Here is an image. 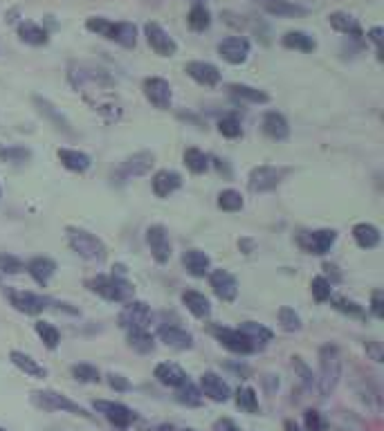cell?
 <instances>
[{"instance_id": "57", "label": "cell", "mask_w": 384, "mask_h": 431, "mask_svg": "<svg viewBox=\"0 0 384 431\" xmlns=\"http://www.w3.org/2000/svg\"><path fill=\"white\" fill-rule=\"evenodd\" d=\"M364 346H366V353H369V355H371V357H373L375 362H382V357H384V355H382V349H380V344H378V342L369 340V342H366Z\"/></svg>"}, {"instance_id": "35", "label": "cell", "mask_w": 384, "mask_h": 431, "mask_svg": "<svg viewBox=\"0 0 384 431\" xmlns=\"http://www.w3.org/2000/svg\"><path fill=\"white\" fill-rule=\"evenodd\" d=\"M19 36L21 41H25V43L30 45H45L47 43V32L39 27L36 23H21L19 25Z\"/></svg>"}, {"instance_id": "23", "label": "cell", "mask_w": 384, "mask_h": 431, "mask_svg": "<svg viewBox=\"0 0 384 431\" xmlns=\"http://www.w3.org/2000/svg\"><path fill=\"white\" fill-rule=\"evenodd\" d=\"M56 157L61 159V164L67 171H74V173H85L92 164L90 155H85L81 151H74V148H58Z\"/></svg>"}, {"instance_id": "60", "label": "cell", "mask_w": 384, "mask_h": 431, "mask_svg": "<svg viewBox=\"0 0 384 431\" xmlns=\"http://www.w3.org/2000/svg\"><path fill=\"white\" fill-rule=\"evenodd\" d=\"M156 431H180V429H175L173 425H160Z\"/></svg>"}, {"instance_id": "55", "label": "cell", "mask_w": 384, "mask_h": 431, "mask_svg": "<svg viewBox=\"0 0 384 431\" xmlns=\"http://www.w3.org/2000/svg\"><path fill=\"white\" fill-rule=\"evenodd\" d=\"M108 382H110V386L115 388V391H128V388H131V384H128V379H126V377L115 375V373H110V375H108Z\"/></svg>"}, {"instance_id": "14", "label": "cell", "mask_w": 384, "mask_h": 431, "mask_svg": "<svg viewBox=\"0 0 384 431\" xmlns=\"http://www.w3.org/2000/svg\"><path fill=\"white\" fill-rule=\"evenodd\" d=\"M144 34H147L149 45H151V49L158 56H173L178 52L175 41L171 38L158 23H147V25H144Z\"/></svg>"}, {"instance_id": "56", "label": "cell", "mask_w": 384, "mask_h": 431, "mask_svg": "<svg viewBox=\"0 0 384 431\" xmlns=\"http://www.w3.org/2000/svg\"><path fill=\"white\" fill-rule=\"evenodd\" d=\"M211 431H241V429H238L229 418H220V420L213 422V429Z\"/></svg>"}, {"instance_id": "16", "label": "cell", "mask_w": 384, "mask_h": 431, "mask_svg": "<svg viewBox=\"0 0 384 431\" xmlns=\"http://www.w3.org/2000/svg\"><path fill=\"white\" fill-rule=\"evenodd\" d=\"M218 54L220 58H225L227 63L241 65L245 63V58L250 56V41L241 36H229L218 43Z\"/></svg>"}, {"instance_id": "42", "label": "cell", "mask_w": 384, "mask_h": 431, "mask_svg": "<svg viewBox=\"0 0 384 431\" xmlns=\"http://www.w3.org/2000/svg\"><path fill=\"white\" fill-rule=\"evenodd\" d=\"M36 335L43 340V344L47 346V349H56L58 342H61V335H58V331L52 326V324H47V321H36Z\"/></svg>"}, {"instance_id": "17", "label": "cell", "mask_w": 384, "mask_h": 431, "mask_svg": "<svg viewBox=\"0 0 384 431\" xmlns=\"http://www.w3.org/2000/svg\"><path fill=\"white\" fill-rule=\"evenodd\" d=\"M200 388H202L200 393L211 402H227L229 395H232L229 384L218 373H213V371H207V373L200 375Z\"/></svg>"}, {"instance_id": "29", "label": "cell", "mask_w": 384, "mask_h": 431, "mask_svg": "<svg viewBox=\"0 0 384 431\" xmlns=\"http://www.w3.org/2000/svg\"><path fill=\"white\" fill-rule=\"evenodd\" d=\"M182 303L186 306V310L191 312L193 317H198V319H209L211 315V303L209 299L204 297V294L200 292H193V290H186L182 294Z\"/></svg>"}, {"instance_id": "10", "label": "cell", "mask_w": 384, "mask_h": 431, "mask_svg": "<svg viewBox=\"0 0 384 431\" xmlns=\"http://www.w3.org/2000/svg\"><path fill=\"white\" fill-rule=\"evenodd\" d=\"M119 326L124 331H140V328H149L151 321V308L144 301H126V306L119 312Z\"/></svg>"}, {"instance_id": "49", "label": "cell", "mask_w": 384, "mask_h": 431, "mask_svg": "<svg viewBox=\"0 0 384 431\" xmlns=\"http://www.w3.org/2000/svg\"><path fill=\"white\" fill-rule=\"evenodd\" d=\"M218 131H220V135H225V137H229V140H236L243 135L241 122H238L236 117H225V120H220Z\"/></svg>"}, {"instance_id": "30", "label": "cell", "mask_w": 384, "mask_h": 431, "mask_svg": "<svg viewBox=\"0 0 384 431\" xmlns=\"http://www.w3.org/2000/svg\"><path fill=\"white\" fill-rule=\"evenodd\" d=\"M353 239L355 243L360 245L362 250H373V247H378L380 245V230L375 225L371 223H360V225H355L353 227Z\"/></svg>"}, {"instance_id": "6", "label": "cell", "mask_w": 384, "mask_h": 431, "mask_svg": "<svg viewBox=\"0 0 384 431\" xmlns=\"http://www.w3.org/2000/svg\"><path fill=\"white\" fill-rule=\"evenodd\" d=\"M153 164H156V157H153V153H149V151H140V153L126 157L124 162L117 166V171L113 173V184H117V187H124V184L135 180V177L147 175L153 168Z\"/></svg>"}, {"instance_id": "20", "label": "cell", "mask_w": 384, "mask_h": 431, "mask_svg": "<svg viewBox=\"0 0 384 431\" xmlns=\"http://www.w3.org/2000/svg\"><path fill=\"white\" fill-rule=\"evenodd\" d=\"M184 72L189 74V77L195 81V83H200V86H216V83L220 81V72H218V67L216 65H211L207 61H191V63H186L184 65Z\"/></svg>"}, {"instance_id": "4", "label": "cell", "mask_w": 384, "mask_h": 431, "mask_svg": "<svg viewBox=\"0 0 384 431\" xmlns=\"http://www.w3.org/2000/svg\"><path fill=\"white\" fill-rule=\"evenodd\" d=\"M85 27L95 32L97 36L115 41V43L124 47H135V43H138V32H135V25L131 23H110L106 19H97L95 16V19H88Z\"/></svg>"}, {"instance_id": "52", "label": "cell", "mask_w": 384, "mask_h": 431, "mask_svg": "<svg viewBox=\"0 0 384 431\" xmlns=\"http://www.w3.org/2000/svg\"><path fill=\"white\" fill-rule=\"evenodd\" d=\"M0 272H5V274L23 272V261L12 254H0Z\"/></svg>"}, {"instance_id": "53", "label": "cell", "mask_w": 384, "mask_h": 431, "mask_svg": "<svg viewBox=\"0 0 384 431\" xmlns=\"http://www.w3.org/2000/svg\"><path fill=\"white\" fill-rule=\"evenodd\" d=\"M371 312H373L375 319L384 317V294H382V290H373V294H371Z\"/></svg>"}, {"instance_id": "47", "label": "cell", "mask_w": 384, "mask_h": 431, "mask_svg": "<svg viewBox=\"0 0 384 431\" xmlns=\"http://www.w3.org/2000/svg\"><path fill=\"white\" fill-rule=\"evenodd\" d=\"M30 157H32L30 148H23V146H7V148H0V159H3V162L23 164V162H28Z\"/></svg>"}, {"instance_id": "58", "label": "cell", "mask_w": 384, "mask_h": 431, "mask_svg": "<svg viewBox=\"0 0 384 431\" xmlns=\"http://www.w3.org/2000/svg\"><path fill=\"white\" fill-rule=\"evenodd\" d=\"M369 38L375 43V49H378V58L382 61V27H373L369 32Z\"/></svg>"}, {"instance_id": "41", "label": "cell", "mask_w": 384, "mask_h": 431, "mask_svg": "<svg viewBox=\"0 0 384 431\" xmlns=\"http://www.w3.org/2000/svg\"><path fill=\"white\" fill-rule=\"evenodd\" d=\"M189 27L193 30V32H204L209 27V23H211V19H209V12H207V7L204 5H193L191 7V12H189Z\"/></svg>"}, {"instance_id": "27", "label": "cell", "mask_w": 384, "mask_h": 431, "mask_svg": "<svg viewBox=\"0 0 384 431\" xmlns=\"http://www.w3.org/2000/svg\"><path fill=\"white\" fill-rule=\"evenodd\" d=\"M261 126H263V133H266L270 140L281 142V140H286L288 135H290V126L286 122V117L281 115V113H275V111L263 117Z\"/></svg>"}, {"instance_id": "3", "label": "cell", "mask_w": 384, "mask_h": 431, "mask_svg": "<svg viewBox=\"0 0 384 431\" xmlns=\"http://www.w3.org/2000/svg\"><path fill=\"white\" fill-rule=\"evenodd\" d=\"M339 379H341L339 349L337 346H332V344L321 346V351H319V377H317V388H319L321 398H328V395L335 391Z\"/></svg>"}, {"instance_id": "18", "label": "cell", "mask_w": 384, "mask_h": 431, "mask_svg": "<svg viewBox=\"0 0 384 431\" xmlns=\"http://www.w3.org/2000/svg\"><path fill=\"white\" fill-rule=\"evenodd\" d=\"M147 245L151 247V254L158 263H167L171 258V243L167 230L162 225H151L147 230Z\"/></svg>"}, {"instance_id": "15", "label": "cell", "mask_w": 384, "mask_h": 431, "mask_svg": "<svg viewBox=\"0 0 384 431\" xmlns=\"http://www.w3.org/2000/svg\"><path fill=\"white\" fill-rule=\"evenodd\" d=\"M213 337L225 346V349H229L232 353H238V355H247V353H256L254 346L250 344V340L238 331V328H213Z\"/></svg>"}, {"instance_id": "44", "label": "cell", "mask_w": 384, "mask_h": 431, "mask_svg": "<svg viewBox=\"0 0 384 431\" xmlns=\"http://www.w3.org/2000/svg\"><path fill=\"white\" fill-rule=\"evenodd\" d=\"M243 205H245L243 196L238 191H234V189H227V191H223L218 196V207L223 211H241Z\"/></svg>"}, {"instance_id": "43", "label": "cell", "mask_w": 384, "mask_h": 431, "mask_svg": "<svg viewBox=\"0 0 384 431\" xmlns=\"http://www.w3.org/2000/svg\"><path fill=\"white\" fill-rule=\"evenodd\" d=\"M34 101H36V106H39L41 115H47L50 120H52V122L56 124V129H58V131H65V133H70V124H67V122L63 120V115H58V113L54 111V106L50 104V101L41 99V97H36Z\"/></svg>"}, {"instance_id": "13", "label": "cell", "mask_w": 384, "mask_h": 431, "mask_svg": "<svg viewBox=\"0 0 384 431\" xmlns=\"http://www.w3.org/2000/svg\"><path fill=\"white\" fill-rule=\"evenodd\" d=\"M142 90H144V97H147L156 108H160V111H167V108L171 106L173 92H171V86L167 79H160V77L144 79Z\"/></svg>"}, {"instance_id": "25", "label": "cell", "mask_w": 384, "mask_h": 431, "mask_svg": "<svg viewBox=\"0 0 384 431\" xmlns=\"http://www.w3.org/2000/svg\"><path fill=\"white\" fill-rule=\"evenodd\" d=\"M10 360H12V364L16 368H21L25 375H30V377H36V379H43L47 375V371L45 366H41L36 360L32 357V355L28 353H23V351H12L10 353Z\"/></svg>"}, {"instance_id": "28", "label": "cell", "mask_w": 384, "mask_h": 431, "mask_svg": "<svg viewBox=\"0 0 384 431\" xmlns=\"http://www.w3.org/2000/svg\"><path fill=\"white\" fill-rule=\"evenodd\" d=\"M28 272L39 285H47V281L56 272V263L47 256H36L28 263Z\"/></svg>"}, {"instance_id": "40", "label": "cell", "mask_w": 384, "mask_h": 431, "mask_svg": "<svg viewBox=\"0 0 384 431\" xmlns=\"http://www.w3.org/2000/svg\"><path fill=\"white\" fill-rule=\"evenodd\" d=\"M236 404L247 413H256L259 411V395H256L252 386H243L236 391Z\"/></svg>"}, {"instance_id": "34", "label": "cell", "mask_w": 384, "mask_h": 431, "mask_svg": "<svg viewBox=\"0 0 384 431\" xmlns=\"http://www.w3.org/2000/svg\"><path fill=\"white\" fill-rule=\"evenodd\" d=\"M263 10L272 16H303L306 10H301L299 5L290 3V0H261Z\"/></svg>"}, {"instance_id": "45", "label": "cell", "mask_w": 384, "mask_h": 431, "mask_svg": "<svg viewBox=\"0 0 384 431\" xmlns=\"http://www.w3.org/2000/svg\"><path fill=\"white\" fill-rule=\"evenodd\" d=\"M70 373L74 379H79V382H90V384H95L101 379V373H99V368L97 366H92V364H74L70 368Z\"/></svg>"}, {"instance_id": "38", "label": "cell", "mask_w": 384, "mask_h": 431, "mask_svg": "<svg viewBox=\"0 0 384 431\" xmlns=\"http://www.w3.org/2000/svg\"><path fill=\"white\" fill-rule=\"evenodd\" d=\"M184 164L191 173H204L207 171V166H209L207 155H204L200 148H186L184 151Z\"/></svg>"}, {"instance_id": "26", "label": "cell", "mask_w": 384, "mask_h": 431, "mask_svg": "<svg viewBox=\"0 0 384 431\" xmlns=\"http://www.w3.org/2000/svg\"><path fill=\"white\" fill-rule=\"evenodd\" d=\"M238 331H241L247 340H250V344L254 346V351L266 349V346L272 342V331H270V328L256 324V321H245V324H241Z\"/></svg>"}, {"instance_id": "50", "label": "cell", "mask_w": 384, "mask_h": 431, "mask_svg": "<svg viewBox=\"0 0 384 431\" xmlns=\"http://www.w3.org/2000/svg\"><path fill=\"white\" fill-rule=\"evenodd\" d=\"M310 287H312V297L317 299L319 303H323V301H328L330 299V283L326 281V278L323 276H314L312 278V283H310Z\"/></svg>"}, {"instance_id": "24", "label": "cell", "mask_w": 384, "mask_h": 431, "mask_svg": "<svg viewBox=\"0 0 384 431\" xmlns=\"http://www.w3.org/2000/svg\"><path fill=\"white\" fill-rule=\"evenodd\" d=\"M156 377H158V382H160V384L171 386V388L182 386V384L186 382V379H189L180 366H178V364H171V362H162V364L156 366Z\"/></svg>"}, {"instance_id": "1", "label": "cell", "mask_w": 384, "mask_h": 431, "mask_svg": "<svg viewBox=\"0 0 384 431\" xmlns=\"http://www.w3.org/2000/svg\"><path fill=\"white\" fill-rule=\"evenodd\" d=\"M72 88L81 92L83 99L108 117L119 115V99H117V83L106 70L92 65V63H72L67 70Z\"/></svg>"}, {"instance_id": "5", "label": "cell", "mask_w": 384, "mask_h": 431, "mask_svg": "<svg viewBox=\"0 0 384 431\" xmlns=\"http://www.w3.org/2000/svg\"><path fill=\"white\" fill-rule=\"evenodd\" d=\"M67 243L72 252H76L85 261H104L106 258V245L101 243L95 234L79 230V227H67Z\"/></svg>"}, {"instance_id": "22", "label": "cell", "mask_w": 384, "mask_h": 431, "mask_svg": "<svg viewBox=\"0 0 384 431\" xmlns=\"http://www.w3.org/2000/svg\"><path fill=\"white\" fill-rule=\"evenodd\" d=\"M180 187H182V177L175 171L164 168V171H158L153 175V193H156L158 198H169L171 193L178 191Z\"/></svg>"}, {"instance_id": "31", "label": "cell", "mask_w": 384, "mask_h": 431, "mask_svg": "<svg viewBox=\"0 0 384 431\" xmlns=\"http://www.w3.org/2000/svg\"><path fill=\"white\" fill-rule=\"evenodd\" d=\"M328 23L332 30H337L341 34H346V36H353V38H360L362 36V30H360V23H357L351 14H344V12H335L328 16Z\"/></svg>"}, {"instance_id": "21", "label": "cell", "mask_w": 384, "mask_h": 431, "mask_svg": "<svg viewBox=\"0 0 384 431\" xmlns=\"http://www.w3.org/2000/svg\"><path fill=\"white\" fill-rule=\"evenodd\" d=\"M160 340L167 346L175 351H189L193 346V335L189 331H184L180 326H162L160 328Z\"/></svg>"}, {"instance_id": "36", "label": "cell", "mask_w": 384, "mask_h": 431, "mask_svg": "<svg viewBox=\"0 0 384 431\" xmlns=\"http://www.w3.org/2000/svg\"><path fill=\"white\" fill-rule=\"evenodd\" d=\"M128 346L138 353H151L156 349V340L149 333V328H140V331H128Z\"/></svg>"}, {"instance_id": "61", "label": "cell", "mask_w": 384, "mask_h": 431, "mask_svg": "<svg viewBox=\"0 0 384 431\" xmlns=\"http://www.w3.org/2000/svg\"><path fill=\"white\" fill-rule=\"evenodd\" d=\"M182 431H195V429H182Z\"/></svg>"}, {"instance_id": "39", "label": "cell", "mask_w": 384, "mask_h": 431, "mask_svg": "<svg viewBox=\"0 0 384 431\" xmlns=\"http://www.w3.org/2000/svg\"><path fill=\"white\" fill-rule=\"evenodd\" d=\"M178 400L186 404V407H198V404L202 402V393L198 386L186 379L182 386H178Z\"/></svg>"}, {"instance_id": "51", "label": "cell", "mask_w": 384, "mask_h": 431, "mask_svg": "<svg viewBox=\"0 0 384 431\" xmlns=\"http://www.w3.org/2000/svg\"><path fill=\"white\" fill-rule=\"evenodd\" d=\"M292 368H295V373L299 375V382H301L306 388H312V371L303 364V360L301 357H292Z\"/></svg>"}, {"instance_id": "54", "label": "cell", "mask_w": 384, "mask_h": 431, "mask_svg": "<svg viewBox=\"0 0 384 431\" xmlns=\"http://www.w3.org/2000/svg\"><path fill=\"white\" fill-rule=\"evenodd\" d=\"M332 303H335V308H337L339 312H348V315H360V312H362V308L357 306L355 301H346V299H341V297H339V299H335Z\"/></svg>"}, {"instance_id": "33", "label": "cell", "mask_w": 384, "mask_h": 431, "mask_svg": "<svg viewBox=\"0 0 384 431\" xmlns=\"http://www.w3.org/2000/svg\"><path fill=\"white\" fill-rule=\"evenodd\" d=\"M229 92H232L236 99L247 101V104H268L270 101L268 92L252 88V86H243V83H232V86H229Z\"/></svg>"}, {"instance_id": "32", "label": "cell", "mask_w": 384, "mask_h": 431, "mask_svg": "<svg viewBox=\"0 0 384 431\" xmlns=\"http://www.w3.org/2000/svg\"><path fill=\"white\" fill-rule=\"evenodd\" d=\"M182 263H184L186 272H189L191 276H204V274L209 272L211 261H209L207 254H204V252H200V250H189V252H184Z\"/></svg>"}, {"instance_id": "2", "label": "cell", "mask_w": 384, "mask_h": 431, "mask_svg": "<svg viewBox=\"0 0 384 431\" xmlns=\"http://www.w3.org/2000/svg\"><path fill=\"white\" fill-rule=\"evenodd\" d=\"M113 269H117V272H113L110 276L99 274L95 278H90L88 287L95 294H99V297H104L106 301H110V303H126V301H131L133 294H135V287L126 278L124 265H117Z\"/></svg>"}, {"instance_id": "7", "label": "cell", "mask_w": 384, "mask_h": 431, "mask_svg": "<svg viewBox=\"0 0 384 431\" xmlns=\"http://www.w3.org/2000/svg\"><path fill=\"white\" fill-rule=\"evenodd\" d=\"M32 402L43 411H67V413H74V416H85V418L90 416L83 407H79L76 402H72L70 398H65V395L56 391H34Z\"/></svg>"}, {"instance_id": "9", "label": "cell", "mask_w": 384, "mask_h": 431, "mask_svg": "<svg viewBox=\"0 0 384 431\" xmlns=\"http://www.w3.org/2000/svg\"><path fill=\"white\" fill-rule=\"evenodd\" d=\"M284 175H286L284 168L263 164V166L252 168L247 184H250L252 193H268V191H275L279 187L281 180H284Z\"/></svg>"}, {"instance_id": "48", "label": "cell", "mask_w": 384, "mask_h": 431, "mask_svg": "<svg viewBox=\"0 0 384 431\" xmlns=\"http://www.w3.org/2000/svg\"><path fill=\"white\" fill-rule=\"evenodd\" d=\"M303 425H306V431H326L328 429L326 420H323V416L317 409H306Z\"/></svg>"}, {"instance_id": "11", "label": "cell", "mask_w": 384, "mask_h": 431, "mask_svg": "<svg viewBox=\"0 0 384 431\" xmlns=\"http://www.w3.org/2000/svg\"><path fill=\"white\" fill-rule=\"evenodd\" d=\"M7 299L23 315H39L47 308V299L30 290H7Z\"/></svg>"}, {"instance_id": "46", "label": "cell", "mask_w": 384, "mask_h": 431, "mask_svg": "<svg viewBox=\"0 0 384 431\" xmlns=\"http://www.w3.org/2000/svg\"><path fill=\"white\" fill-rule=\"evenodd\" d=\"M279 324L284 331L288 333H297V331H301V317L297 315V312L292 308H288L284 306L279 310Z\"/></svg>"}, {"instance_id": "59", "label": "cell", "mask_w": 384, "mask_h": 431, "mask_svg": "<svg viewBox=\"0 0 384 431\" xmlns=\"http://www.w3.org/2000/svg\"><path fill=\"white\" fill-rule=\"evenodd\" d=\"M284 429H286V431H301V429L297 427V422H292V420H286V422H284Z\"/></svg>"}, {"instance_id": "12", "label": "cell", "mask_w": 384, "mask_h": 431, "mask_svg": "<svg viewBox=\"0 0 384 431\" xmlns=\"http://www.w3.org/2000/svg\"><path fill=\"white\" fill-rule=\"evenodd\" d=\"M95 411L101 413L108 422H113L115 427L119 429H126L131 427L135 422V413L133 409H128L126 404L122 402H108V400H97L95 402Z\"/></svg>"}, {"instance_id": "62", "label": "cell", "mask_w": 384, "mask_h": 431, "mask_svg": "<svg viewBox=\"0 0 384 431\" xmlns=\"http://www.w3.org/2000/svg\"><path fill=\"white\" fill-rule=\"evenodd\" d=\"M0 431H5V429H0Z\"/></svg>"}, {"instance_id": "37", "label": "cell", "mask_w": 384, "mask_h": 431, "mask_svg": "<svg viewBox=\"0 0 384 431\" xmlns=\"http://www.w3.org/2000/svg\"><path fill=\"white\" fill-rule=\"evenodd\" d=\"M284 45L288 49H299V52H312L317 43H314V38L308 36L306 32H288L284 36Z\"/></svg>"}, {"instance_id": "19", "label": "cell", "mask_w": 384, "mask_h": 431, "mask_svg": "<svg viewBox=\"0 0 384 431\" xmlns=\"http://www.w3.org/2000/svg\"><path fill=\"white\" fill-rule=\"evenodd\" d=\"M209 283H211L213 294H216L220 301L232 303L238 297V283H236V278L229 274V272H225V269H216V272H211Z\"/></svg>"}, {"instance_id": "8", "label": "cell", "mask_w": 384, "mask_h": 431, "mask_svg": "<svg viewBox=\"0 0 384 431\" xmlns=\"http://www.w3.org/2000/svg\"><path fill=\"white\" fill-rule=\"evenodd\" d=\"M337 241L335 230H317V232H301L297 236V245L301 247L306 254L323 256L328 254L330 247Z\"/></svg>"}]
</instances>
